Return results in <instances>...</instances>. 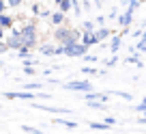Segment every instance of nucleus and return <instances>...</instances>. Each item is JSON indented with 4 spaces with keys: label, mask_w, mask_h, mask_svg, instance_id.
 <instances>
[{
    "label": "nucleus",
    "mask_w": 146,
    "mask_h": 134,
    "mask_svg": "<svg viewBox=\"0 0 146 134\" xmlns=\"http://www.w3.org/2000/svg\"><path fill=\"white\" fill-rule=\"evenodd\" d=\"M137 7H140V2H137V0H131V2H129V7H127V11L135 13V9H137Z\"/></svg>",
    "instance_id": "nucleus-23"
},
{
    "label": "nucleus",
    "mask_w": 146,
    "mask_h": 134,
    "mask_svg": "<svg viewBox=\"0 0 146 134\" xmlns=\"http://www.w3.org/2000/svg\"><path fill=\"white\" fill-rule=\"evenodd\" d=\"M22 5V0H9V7H19Z\"/></svg>",
    "instance_id": "nucleus-29"
},
{
    "label": "nucleus",
    "mask_w": 146,
    "mask_h": 134,
    "mask_svg": "<svg viewBox=\"0 0 146 134\" xmlns=\"http://www.w3.org/2000/svg\"><path fill=\"white\" fill-rule=\"evenodd\" d=\"M103 123H108V125H112V123H116V119H114V117H108V119H105V121H103Z\"/></svg>",
    "instance_id": "nucleus-32"
},
{
    "label": "nucleus",
    "mask_w": 146,
    "mask_h": 134,
    "mask_svg": "<svg viewBox=\"0 0 146 134\" xmlns=\"http://www.w3.org/2000/svg\"><path fill=\"white\" fill-rule=\"evenodd\" d=\"M135 110H137V112H142V115H146V97H144V100H142V102L135 106Z\"/></svg>",
    "instance_id": "nucleus-21"
},
{
    "label": "nucleus",
    "mask_w": 146,
    "mask_h": 134,
    "mask_svg": "<svg viewBox=\"0 0 146 134\" xmlns=\"http://www.w3.org/2000/svg\"><path fill=\"white\" fill-rule=\"evenodd\" d=\"M69 9H73V0H58V11L67 13Z\"/></svg>",
    "instance_id": "nucleus-11"
},
{
    "label": "nucleus",
    "mask_w": 146,
    "mask_h": 134,
    "mask_svg": "<svg viewBox=\"0 0 146 134\" xmlns=\"http://www.w3.org/2000/svg\"><path fill=\"white\" fill-rule=\"evenodd\" d=\"M64 89H67V91H84V93H90L92 84L88 82V80H71V82L64 84Z\"/></svg>",
    "instance_id": "nucleus-4"
},
{
    "label": "nucleus",
    "mask_w": 146,
    "mask_h": 134,
    "mask_svg": "<svg viewBox=\"0 0 146 134\" xmlns=\"http://www.w3.org/2000/svg\"><path fill=\"white\" fill-rule=\"evenodd\" d=\"M5 97H9V100H32L35 97V93H30V91H19V93H5Z\"/></svg>",
    "instance_id": "nucleus-6"
},
{
    "label": "nucleus",
    "mask_w": 146,
    "mask_h": 134,
    "mask_svg": "<svg viewBox=\"0 0 146 134\" xmlns=\"http://www.w3.org/2000/svg\"><path fill=\"white\" fill-rule=\"evenodd\" d=\"M64 48V46H62ZM86 52H88V48L84 46L82 41L78 43V46H71V48H64V54L67 56H86Z\"/></svg>",
    "instance_id": "nucleus-5"
},
{
    "label": "nucleus",
    "mask_w": 146,
    "mask_h": 134,
    "mask_svg": "<svg viewBox=\"0 0 146 134\" xmlns=\"http://www.w3.org/2000/svg\"><path fill=\"white\" fill-rule=\"evenodd\" d=\"M17 52H19V54H17V56H19V59H22V61H26V59H30V48H26V46H24V48H22V50H17Z\"/></svg>",
    "instance_id": "nucleus-16"
},
{
    "label": "nucleus",
    "mask_w": 146,
    "mask_h": 134,
    "mask_svg": "<svg viewBox=\"0 0 146 134\" xmlns=\"http://www.w3.org/2000/svg\"><path fill=\"white\" fill-rule=\"evenodd\" d=\"M54 37L58 39V43H60V46H64V48L78 46V43H80V39H82V37H80V30H73V28H67V26L56 28Z\"/></svg>",
    "instance_id": "nucleus-1"
},
{
    "label": "nucleus",
    "mask_w": 146,
    "mask_h": 134,
    "mask_svg": "<svg viewBox=\"0 0 146 134\" xmlns=\"http://www.w3.org/2000/svg\"><path fill=\"white\" fill-rule=\"evenodd\" d=\"M24 128V132H28V134H47V132H41V130H36V128H30V125H22Z\"/></svg>",
    "instance_id": "nucleus-19"
},
{
    "label": "nucleus",
    "mask_w": 146,
    "mask_h": 134,
    "mask_svg": "<svg viewBox=\"0 0 146 134\" xmlns=\"http://www.w3.org/2000/svg\"><path fill=\"white\" fill-rule=\"evenodd\" d=\"M82 74H86V76H97L99 71H97L95 67H84V69H82Z\"/></svg>",
    "instance_id": "nucleus-22"
},
{
    "label": "nucleus",
    "mask_w": 146,
    "mask_h": 134,
    "mask_svg": "<svg viewBox=\"0 0 146 134\" xmlns=\"http://www.w3.org/2000/svg\"><path fill=\"white\" fill-rule=\"evenodd\" d=\"M144 28H146V24H144Z\"/></svg>",
    "instance_id": "nucleus-36"
},
{
    "label": "nucleus",
    "mask_w": 146,
    "mask_h": 134,
    "mask_svg": "<svg viewBox=\"0 0 146 134\" xmlns=\"http://www.w3.org/2000/svg\"><path fill=\"white\" fill-rule=\"evenodd\" d=\"M80 41H82L84 46L88 48V46H95V43H99V37H97V32H84Z\"/></svg>",
    "instance_id": "nucleus-8"
},
{
    "label": "nucleus",
    "mask_w": 146,
    "mask_h": 134,
    "mask_svg": "<svg viewBox=\"0 0 146 134\" xmlns=\"http://www.w3.org/2000/svg\"><path fill=\"white\" fill-rule=\"evenodd\" d=\"M41 18H52V13L47 9H41Z\"/></svg>",
    "instance_id": "nucleus-31"
},
{
    "label": "nucleus",
    "mask_w": 146,
    "mask_h": 134,
    "mask_svg": "<svg viewBox=\"0 0 146 134\" xmlns=\"http://www.w3.org/2000/svg\"><path fill=\"white\" fill-rule=\"evenodd\" d=\"M90 130H110L108 123H97V121H92L90 123Z\"/></svg>",
    "instance_id": "nucleus-17"
},
{
    "label": "nucleus",
    "mask_w": 146,
    "mask_h": 134,
    "mask_svg": "<svg viewBox=\"0 0 146 134\" xmlns=\"http://www.w3.org/2000/svg\"><path fill=\"white\" fill-rule=\"evenodd\" d=\"M22 41L26 48L36 46V22H28L22 26Z\"/></svg>",
    "instance_id": "nucleus-2"
},
{
    "label": "nucleus",
    "mask_w": 146,
    "mask_h": 134,
    "mask_svg": "<svg viewBox=\"0 0 146 134\" xmlns=\"http://www.w3.org/2000/svg\"><path fill=\"white\" fill-rule=\"evenodd\" d=\"M84 32H97V30H95V24H92L90 20H86V22H84Z\"/></svg>",
    "instance_id": "nucleus-18"
},
{
    "label": "nucleus",
    "mask_w": 146,
    "mask_h": 134,
    "mask_svg": "<svg viewBox=\"0 0 146 134\" xmlns=\"http://www.w3.org/2000/svg\"><path fill=\"white\" fill-rule=\"evenodd\" d=\"M54 26L60 28V24H64V13H60V11H56V13H52V20H50Z\"/></svg>",
    "instance_id": "nucleus-10"
},
{
    "label": "nucleus",
    "mask_w": 146,
    "mask_h": 134,
    "mask_svg": "<svg viewBox=\"0 0 146 134\" xmlns=\"http://www.w3.org/2000/svg\"><path fill=\"white\" fill-rule=\"evenodd\" d=\"M131 20H133V13L131 11H125L123 15H120V20H118V24L123 28H129V24H131Z\"/></svg>",
    "instance_id": "nucleus-9"
},
{
    "label": "nucleus",
    "mask_w": 146,
    "mask_h": 134,
    "mask_svg": "<svg viewBox=\"0 0 146 134\" xmlns=\"http://www.w3.org/2000/svg\"><path fill=\"white\" fill-rule=\"evenodd\" d=\"M9 50V48H7V41H0V54H2V52H7Z\"/></svg>",
    "instance_id": "nucleus-30"
},
{
    "label": "nucleus",
    "mask_w": 146,
    "mask_h": 134,
    "mask_svg": "<svg viewBox=\"0 0 146 134\" xmlns=\"http://www.w3.org/2000/svg\"><path fill=\"white\" fill-rule=\"evenodd\" d=\"M137 123H146V115H142V117H140V121H137Z\"/></svg>",
    "instance_id": "nucleus-33"
},
{
    "label": "nucleus",
    "mask_w": 146,
    "mask_h": 134,
    "mask_svg": "<svg viewBox=\"0 0 146 134\" xmlns=\"http://www.w3.org/2000/svg\"><path fill=\"white\" fill-rule=\"evenodd\" d=\"M135 50H137V52H146V39H140V43H137Z\"/></svg>",
    "instance_id": "nucleus-24"
},
{
    "label": "nucleus",
    "mask_w": 146,
    "mask_h": 134,
    "mask_svg": "<svg viewBox=\"0 0 146 134\" xmlns=\"http://www.w3.org/2000/svg\"><path fill=\"white\" fill-rule=\"evenodd\" d=\"M54 123H56V125L62 123V125H67V128H78V123H75V121H69V119H56Z\"/></svg>",
    "instance_id": "nucleus-15"
},
{
    "label": "nucleus",
    "mask_w": 146,
    "mask_h": 134,
    "mask_svg": "<svg viewBox=\"0 0 146 134\" xmlns=\"http://www.w3.org/2000/svg\"><path fill=\"white\" fill-rule=\"evenodd\" d=\"M86 100H88V102H101V104H105V102H108V93L90 91V93H86Z\"/></svg>",
    "instance_id": "nucleus-7"
},
{
    "label": "nucleus",
    "mask_w": 146,
    "mask_h": 134,
    "mask_svg": "<svg viewBox=\"0 0 146 134\" xmlns=\"http://www.w3.org/2000/svg\"><path fill=\"white\" fill-rule=\"evenodd\" d=\"M0 65H2V61H0Z\"/></svg>",
    "instance_id": "nucleus-35"
},
{
    "label": "nucleus",
    "mask_w": 146,
    "mask_h": 134,
    "mask_svg": "<svg viewBox=\"0 0 146 134\" xmlns=\"http://www.w3.org/2000/svg\"><path fill=\"white\" fill-rule=\"evenodd\" d=\"M39 50H41V54H54V52H56V48H54V46H50V43H43V46L39 48Z\"/></svg>",
    "instance_id": "nucleus-14"
},
{
    "label": "nucleus",
    "mask_w": 146,
    "mask_h": 134,
    "mask_svg": "<svg viewBox=\"0 0 146 134\" xmlns=\"http://www.w3.org/2000/svg\"><path fill=\"white\" fill-rule=\"evenodd\" d=\"M24 89H41V84H36V82H32V84H24Z\"/></svg>",
    "instance_id": "nucleus-28"
},
{
    "label": "nucleus",
    "mask_w": 146,
    "mask_h": 134,
    "mask_svg": "<svg viewBox=\"0 0 146 134\" xmlns=\"http://www.w3.org/2000/svg\"><path fill=\"white\" fill-rule=\"evenodd\" d=\"M116 61H118V56H112L110 61H105V65H108V67H110V65H116Z\"/></svg>",
    "instance_id": "nucleus-26"
},
{
    "label": "nucleus",
    "mask_w": 146,
    "mask_h": 134,
    "mask_svg": "<svg viewBox=\"0 0 146 134\" xmlns=\"http://www.w3.org/2000/svg\"><path fill=\"white\" fill-rule=\"evenodd\" d=\"M7 48H11V50H22V48H24L22 28H13V30H11V37L7 39Z\"/></svg>",
    "instance_id": "nucleus-3"
},
{
    "label": "nucleus",
    "mask_w": 146,
    "mask_h": 134,
    "mask_svg": "<svg viewBox=\"0 0 146 134\" xmlns=\"http://www.w3.org/2000/svg\"><path fill=\"white\" fill-rule=\"evenodd\" d=\"M110 35V28H99V30H97V37H99V41L101 39H105Z\"/></svg>",
    "instance_id": "nucleus-20"
},
{
    "label": "nucleus",
    "mask_w": 146,
    "mask_h": 134,
    "mask_svg": "<svg viewBox=\"0 0 146 134\" xmlns=\"http://www.w3.org/2000/svg\"><path fill=\"white\" fill-rule=\"evenodd\" d=\"M0 28H5V30H7V28H13V18L5 13L2 18H0Z\"/></svg>",
    "instance_id": "nucleus-12"
},
{
    "label": "nucleus",
    "mask_w": 146,
    "mask_h": 134,
    "mask_svg": "<svg viewBox=\"0 0 146 134\" xmlns=\"http://www.w3.org/2000/svg\"><path fill=\"white\" fill-rule=\"evenodd\" d=\"M120 41H123L120 37H112V46H110L112 54H116V52H118V48H120Z\"/></svg>",
    "instance_id": "nucleus-13"
},
{
    "label": "nucleus",
    "mask_w": 146,
    "mask_h": 134,
    "mask_svg": "<svg viewBox=\"0 0 146 134\" xmlns=\"http://www.w3.org/2000/svg\"><path fill=\"white\" fill-rule=\"evenodd\" d=\"M2 35H5V28H0V39H2Z\"/></svg>",
    "instance_id": "nucleus-34"
},
{
    "label": "nucleus",
    "mask_w": 146,
    "mask_h": 134,
    "mask_svg": "<svg viewBox=\"0 0 146 134\" xmlns=\"http://www.w3.org/2000/svg\"><path fill=\"white\" fill-rule=\"evenodd\" d=\"M24 74H26V76H32V74H36V71L32 69V67H24Z\"/></svg>",
    "instance_id": "nucleus-27"
},
{
    "label": "nucleus",
    "mask_w": 146,
    "mask_h": 134,
    "mask_svg": "<svg viewBox=\"0 0 146 134\" xmlns=\"http://www.w3.org/2000/svg\"><path fill=\"white\" fill-rule=\"evenodd\" d=\"M88 104H90V108H97V110L105 108V104H101V102H88Z\"/></svg>",
    "instance_id": "nucleus-25"
}]
</instances>
